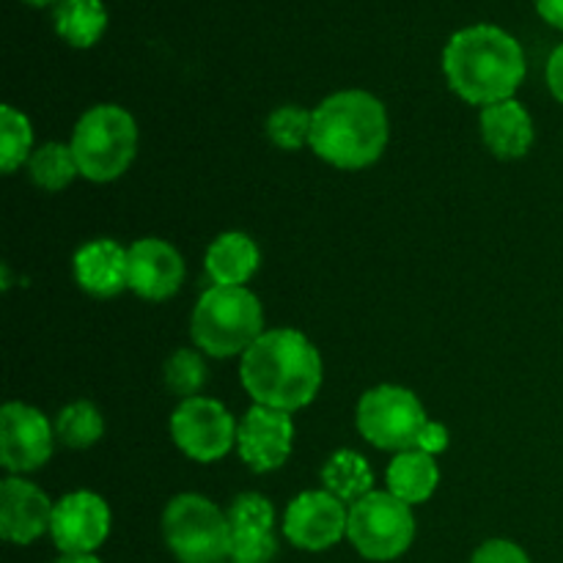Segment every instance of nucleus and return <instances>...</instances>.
Returning <instances> with one entry per match:
<instances>
[{"label": "nucleus", "mask_w": 563, "mask_h": 563, "mask_svg": "<svg viewBox=\"0 0 563 563\" xmlns=\"http://www.w3.org/2000/svg\"><path fill=\"white\" fill-rule=\"evenodd\" d=\"M313 110L308 113L300 104H284L275 108L267 119V135L284 152H300L302 146H311Z\"/></svg>", "instance_id": "nucleus-26"}, {"label": "nucleus", "mask_w": 563, "mask_h": 563, "mask_svg": "<svg viewBox=\"0 0 563 563\" xmlns=\"http://www.w3.org/2000/svg\"><path fill=\"white\" fill-rule=\"evenodd\" d=\"M346 522H350V509L335 495H330L328 489H311L300 493L286 506L284 537L297 550L322 553L346 537Z\"/></svg>", "instance_id": "nucleus-11"}, {"label": "nucleus", "mask_w": 563, "mask_h": 563, "mask_svg": "<svg viewBox=\"0 0 563 563\" xmlns=\"http://www.w3.org/2000/svg\"><path fill=\"white\" fill-rule=\"evenodd\" d=\"M55 563H102L93 553H64Z\"/></svg>", "instance_id": "nucleus-32"}, {"label": "nucleus", "mask_w": 563, "mask_h": 563, "mask_svg": "<svg viewBox=\"0 0 563 563\" xmlns=\"http://www.w3.org/2000/svg\"><path fill=\"white\" fill-rule=\"evenodd\" d=\"M264 333V308L245 286H212L192 308L190 335L203 355H245Z\"/></svg>", "instance_id": "nucleus-4"}, {"label": "nucleus", "mask_w": 563, "mask_h": 563, "mask_svg": "<svg viewBox=\"0 0 563 563\" xmlns=\"http://www.w3.org/2000/svg\"><path fill=\"white\" fill-rule=\"evenodd\" d=\"M544 77H548L550 93L563 104V44H559V47L553 49V55H550Z\"/></svg>", "instance_id": "nucleus-30"}, {"label": "nucleus", "mask_w": 563, "mask_h": 563, "mask_svg": "<svg viewBox=\"0 0 563 563\" xmlns=\"http://www.w3.org/2000/svg\"><path fill=\"white\" fill-rule=\"evenodd\" d=\"M471 563H531L526 550L509 539H489L473 553Z\"/></svg>", "instance_id": "nucleus-28"}, {"label": "nucleus", "mask_w": 563, "mask_h": 563, "mask_svg": "<svg viewBox=\"0 0 563 563\" xmlns=\"http://www.w3.org/2000/svg\"><path fill=\"white\" fill-rule=\"evenodd\" d=\"M33 154V130L25 113L11 104L0 108V168L3 174H14Z\"/></svg>", "instance_id": "nucleus-25"}, {"label": "nucleus", "mask_w": 563, "mask_h": 563, "mask_svg": "<svg viewBox=\"0 0 563 563\" xmlns=\"http://www.w3.org/2000/svg\"><path fill=\"white\" fill-rule=\"evenodd\" d=\"M295 443L291 412L253 405L236 429V449L253 473H273L286 465Z\"/></svg>", "instance_id": "nucleus-13"}, {"label": "nucleus", "mask_w": 563, "mask_h": 563, "mask_svg": "<svg viewBox=\"0 0 563 563\" xmlns=\"http://www.w3.org/2000/svg\"><path fill=\"white\" fill-rule=\"evenodd\" d=\"M537 11L548 25L563 31V0H537Z\"/></svg>", "instance_id": "nucleus-31"}, {"label": "nucleus", "mask_w": 563, "mask_h": 563, "mask_svg": "<svg viewBox=\"0 0 563 563\" xmlns=\"http://www.w3.org/2000/svg\"><path fill=\"white\" fill-rule=\"evenodd\" d=\"M372 467L363 460L357 451H335L322 467V484L330 495L341 500V504H357L361 498H366L372 489Z\"/></svg>", "instance_id": "nucleus-22"}, {"label": "nucleus", "mask_w": 563, "mask_h": 563, "mask_svg": "<svg viewBox=\"0 0 563 563\" xmlns=\"http://www.w3.org/2000/svg\"><path fill=\"white\" fill-rule=\"evenodd\" d=\"M449 449V429L443 423H434L429 421L427 429L421 434V443H418V451H427V454L438 456L440 451Z\"/></svg>", "instance_id": "nucleus-29"}, {"label": "nucleus", "mask_w": 563, "mask_h": 563, "mask_svg": "<svg viewBox=\"0 0 563 563\" xmlns=\"http://www.w3.org/2000/svg\"><path fill=\"white\" fill-rule=\"evenodd\" d=\"M126 251H130L126 280L137 297L159 302L179 291L181 280H185V262L170 242L146 236V240L132 242V247Z\"/></svg>", "instance_id": "nucleus-15"}, {"label": "nucleus", "mask_w": 563, "mask_h": 563, "mask_svg": "<svg viewBox=\"0 0 563 563\" xmlns=\"http://www.w3.org/2000/svg\"><path fill=\"white\" fill-rule=\"evenodd\" d=\"M163 537L179 563H223L231 553L229 515L203 495H176L163 511Z\"/></svg>", "instance_id": "nucleus-6"}, {"label": "nucleus", "mask_w": 563, "mask_h": 563, "mask_svg": "<svg viewBox=\"0 0 563 563\" xmlns=\"http://www.w3.org/2000/svg\"><path fill=\"white\" fill-rule=\"evenodd\" d=\"M22 3L33 5V9H44V5H58V0H22Z\"/></svg>", "instance_id": "nucleus-33"}, {"label": "nucleus", "mask_w": 563, "mask_h": 563, "mask_svg": "<svg viewBox=\"0 0 563 563\" xmlns=\"http://www.w3.org/2000/svg\"><path fill=\"white\" fill-rule=\"evenodd\" d=\"M55 429L31 405L9 401L0 410V462L11 476L38 471L53 456Z\"/></svg>", "instance_id": "nucleus-10"}, {"label": "nucleus", "mask_w": 563, "mask_h": 563, "mask_svg": "<svg viewBox=\"0 0 563 563\" xmlns=\"http://www.w3.org/2000/svg\"><path fill=\"white\" fill-rule=\"evenodd\" d=\"M443 71L456 97L487 108L515 99L526 80V53L504 27L471 25L456 31L445 44Z\"/></svg>", "instance_id": "nucleus-2"}, {"label": "nucleus", "mask_w": 563, "mask_h": 563, "mask_svg": "<svg viewBox=\"0 0 563 563\" xmlns=\"http://www.w3.org/2000/svg\"><path fill=\"white\" fill-rule=\"evenodd\" d=\"M388 146V113L368 91H339L313 108L311 148L319 159L344 170L377 163Z\"/></svg>", "instance_id": "nucleus-3"}, {"label": "nucleus", "mask_w": 563, "mask_h": 563, "mask_svg": "<svg viewBox=\"0 0 563 563\" xmlns=\"http://www.w3.org/2000/svg\"><path fill=\"white\" fill-rule=\"evenodd\" d=\"M110 522H113V517H110V506L104 504L102 495L77 489V493L64 495L55 504L49 537H53L60 555L93 553L110 537Z\"/></svg>", "instance_id": "nucleus-12"}, {"label": "nucleus", "mask_w": 563, "mask_h": 563, "mask_svg": "<svg viewBox=\"0 0 563 563\" xmlns=\"http://www.w3.org/2000/svg\"><path fill=\"white\" fill-rule=\"evenodd\" d=\"M482 137L500 159L526 157L533 146V119L517 99H504L482 108Z\"/></svg>", "instance_id": "nucleus-18"}, {"label": "nucleus", "mask_w": 563, "mask_h": 563, "mask_svg": "<svg viewBox=\"0 0 563 563\" xmlns=\"http://www.w3.org/2000/svg\"><path fill=\"white\" fill-rule=\"evenodd\" d=\"M207 363L203 357L198 355L196 350H176L174 355L165 361L163 368V379H165V388L170 394L181 396V399H192L198 396V390L207 385Z\"/></svg>", "instance_id": "nucleus-27"}, {"label": "nucleus", "mask_w": 563, "mask_h": 563, "mask_svg": "<svg viewBox=\"0 0 563 563\" xmlns=\"http://www.w3.org/2000/svg\"><path fill=\"white\" fill-rule=\"evenodd\" d=\"M240 379L253 405L295 412L317 399L322 357L300 330H267L242 355Z\"/></svg>", "instance_id": "nucleus-1"}, {"label": "nucleus", "mask_w": 563, "mask_h": 563, "mask_svg": "<svg viewBox=\"0 0 563 563\" xmlns=\"http://www.w3.org/2000/svg\"><path fill=\"white\" fill-rule=\"evenodd\" d=\"M357 432L383 451H412L421 443L429 418L412 390L401 385H377L357 401Z\"/></svg>", "instance_id": "nucleus-8"}, {"label": "nucleus", "mask_w": 563, "mask_h": 563, "mask_svg": "<svg viewBox=\"0 0 563 563\" xmlns=\"http://www.w3.org/2000/svg\"><path fill=\"white\" fill-rule=\"evenodd\" d=\"M55 504L36 484L9 476L0 484V537L11 544H31L49 531Z\"/></svg>", "instance_id": "nucleus-16"}, {"label": "nucleus", "mask_w": 563, "mask_h": 563, "mask_svg": "<svg viewBox=\"0 0 563 563\" xmlns=\"http://www.w3.org/2000/svg\"><path fill=\"white\" fill-rule=\"evenodd\" d=\"M258 245L242 231H225L209 245L207 275L214 286H245L258 269Z\"/></svg>", "instance_id": "nucleus-19"}, {"label": "nucleus", "mask_w": 563, "mask_h": 563, "mask_svg": "<svg viewBox=\"0 0 563 563\" xmlns=\"http://www.w3.org/2000/svg\"><path fill=\"white\" fill-rule=\"evenodd\" d=\"M234 416L220 401L207 396L185 399L170 416V438L179 451L190 460L209 465L218 462L234 449L236 443Z\"/></svg>", "instance_id": "nucleus-9"}, {"label": "nucleus", "mask_w": 563, "mask_h": 563, "mask_svg": "<svg viewBox=\"0 0 563 563\" xmlns=\"http://www.w3.org/2000/svg\"><path fill=\"white\" fill-rule=\"evenodd\" d=\"M69 146L75 152L80 176L104 185L126 174L135 159L137 124L132 113L119 104H97L80 115Z\"/></svg>", "instance_id": "nucleus-5"}, {"label": "nucleus", "mask_w": 563, "mask_h": 563, "mask_svg": "<svg viewBox=\"0 0 563 563\" xmlns=\"http://www.w3.org/2000/svg\"><path fill=\"white\" fill-rule=\"evenodd\" d=\"M385 482H388V493L405 500L407 506L427 504L440 484L438 460L418 449L401 451V454L390 460Z\"/></svg>", "instance_id": "nucleus-20"}, {"label": "nucleus", "mask_w": 563, "mask_h": 563, "mask_svg": "<svg viewBox=\"0 0 563 563\" xmlns=\"http://www.w3.org/2000/svg\"><path fill=\"white\" fill-rule=\"evenodd\" d=\"M346 539L352 548L368 561H396L410 550L416 539V517L412 506L399 500L396 495L368 493L357 504L350 506V522H346Z\"/></svg>", "instance_id": "nucleus-7"}, {"label": "nucleus", "mask_w": 563, "mask_h": 563, "mask_svg": "<svg viewBox=\"0 0 563 563\" xmlns=\"http://www.w3.org/2000/svg\"><path fill=\"white\" fill-rule=\"evenodd\" d=\"M27 174H31L36 187H42L47 192H58L80 176V168H77L71 146L53 141L44 143V146H38L31 154V159H27Z\"/></svg>", "instance_id": "nucleus-23"}, {"label": "nucleus", "mask_w": 563, "mask_h": 563, "mask_svg": "<svg viewBox=\"0 0 563 563\" xmlns=\"http://www.w3.org/2000/svg\"><path fill=\"white\" fill-rule=\"evenodd\" d=\"M229 515L231 563H273L278 555L275 539V509L264 495L245 493L234 498Z\"/></svg>", "instance_id": "nucleus-14"}, {"label": "nucleus", "mask_w": 563, "mask_h": 563, "mask_svg": "<svg viewBox=\"0 0 563 563\" xmlns=\"http://www.w3.org/2000/svg\"><path fill=\"white\" fill-rule=\"evenodd\" d=\"M223 563H231V561H223Z\"/></svg>", "instance_id": "nucleus-34"}, {"label": "nucleus", "mask_w": 563, "mask_h": 563, "mask_svg": "<svg viewBox=\"0 0 563 563\" xmlns=\"http://www.w3.org/2000/svg\"><path fill=\"white\" fill-rule=\"evenodd\" d=\"M104 434V418L97 405L91 401H75V405L64 407L55 421V438L66 445V449H91L99 443Z\"/></svg>", "instance_id": "nucleus-24"}, {"label": "nucleus", "mask_w": 563, "mask_h": 563, "mask_svg": "<svg viewBox=\"0 0 563 563\" xmlns=\"http://www.w3.org/2000/svg\"><path fill=\"white\" fill-rule=\"evenodd\" d=\"M58 36L71 47H93L108 27V9L102 0H58L53 11Z\"/></svg>", "instance_id": "nucleus-21"}, {"label": "nucleus", "mask_w": 563, "mask_h": 563, "mask_svg": "<svg viewBox=\"0 0 563 563\" xmlns=\"http://www.w3.org/2000/svg\"><path fill=\"white\" fill-rule=\"evenodd\" d=\"M130 251L113 240H93L75 253V280L91 297H115L130 289Z\"/></svg>", "instance_id": "nucleus-17"}]
</instances>
